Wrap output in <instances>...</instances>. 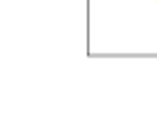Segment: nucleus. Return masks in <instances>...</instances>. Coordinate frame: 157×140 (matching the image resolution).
I'll return each instance as SVG.
<instances>
[]
</instances>
